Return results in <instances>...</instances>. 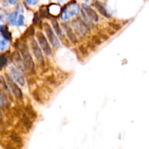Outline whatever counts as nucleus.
Wrapping results in <instances>:
<instances>
[{
	"label": "nucleus",
	"instance_id": "f257e3e1",
	"mask_svg": "<svg viewBox=\"0 0 149 149\" xmlns=\"http://www.w3.org/2000/svg\"><path fill=\"white\" fill-rule=\"evenodd\" d=\"M20 50L21 52L22 57H23L26 69L29 71H33L34 70V63H33V59L29 53L27 45L23 44L22 45H20Z\"/></svg>",
	"mask_w": 149,
	"mask_h": 149
},
{
	"label": "nucleus",
	"instance_id": "7ed1b4c3",
	"mask_svg": "<svg viewBox=\"0 0 149 149\" xmlns=\"http://www.w3.org/2000/svg\"><path fill=\"white\" fill-rule=\"evenodd\" d=\"M43 27L45 31V33H46L47 34V36L49 41L52 45V46H53L55 48L59 47H60L59 41H58L57 36L55 35V33H54L53 31H52V28L50 27V26H49L47 23H45L43 24Z\"/></svg>",
	"mask_w": 149,
	"mask_h": 149
},
{
	"label": "nucleus",
	"instance_id": "b1692460",
	"mask_svg": "<svg viewBox=\"0 0 149 149\" xmlns=\"http://www.w3.org/2000/svg\"><path fill=\"white\" fill-rule=\"evenodd\" d=\"M47 83L51 84H53L55 83V80L54 79V78L52 77H49L47 78Z\"/></svg>",
	"mask_w": 149,
	"mask_h": 149
},
{
	"label": "nucleus",
	"instance_id": "2eb2a0df",
	"mask_svg": "<svg viewBox=\"0 0 149 149\" xmlns=\"http://www.w3.org/2000/svg\"><path fill=\"white\" fill-rule=\"evenodd\" d=\"M7 81H6V80H4V77L1 76V90H2L3 92H4V93H5V95L7 94V95L9 96V97H10V98L13 99V97H12V95L11 93H10V90H9V87H7Z\"/></svg>",
	"mask_w": 149,
	"mask_h": 149
},
{
	"label": "nucleus",
	"instance_id": "393cba45",
	"mask_svg": "<svg viewBox=\"0 0 149 149\" xmlns=\"http://www.w3.org/2000/svg\"><path fill=\"white\" fill-rule=\"evenodd\" d=\"M39 16H38V14H37V13H35L34 17H33V24L37 25L38 24V20H39Z\"/></svg>",
	"mask_w": 149,
	"mask_h": 149
},
{
	"label": "nucleus",
	"instance_id": "dca6fc26",
	"mask_svg": "<svg viewBox=\"0 0 149 149\" xmlns=\"http://www.w3.org/2000/svg\"><path fill=\"white\" fill-rule=\"evenodd\" d=\"M52 26H53L54 29H55L57 34H58L60 37H62V35H63L62 31H61V28H60L59 25H58V20H57L55 18H53L52 20Z\"/></svg>",
	"mask_w": 149,
	"mask_h": 149
},
{
	"label": "nucleus",
	"instance_id": "1a4fd4ad",
	"mask_svg": "<svg viewBox=\"0 0 149 149\" xmlns=\"http://www.w3.org/2000/svg\"><path fill=\"white\" fill-rule=\"evenodd\" d=\"M13 61L15 62V63L17 65V68H19L20 69H21L22 71H24L25 68V65H24V62H23V60L22 59L21 57H20V54H19L18 52H14L13 53Z\"/></svg>",
	"mask_w": 149,
	"mask_h": 149
},
{
	"label": "nucleus",
	"instance_id": "412c9836",
	"mask_svg": "<svg viewBox=\"0 0 149 149\" xmlns=\"http://www.w3.org/2000/svg\"><path fill=\"white\" fill-rule=\"evenodd\" d=\"M33 33H34V31H33V28L32 26H31L29 29H28V30L26 31V32L25 33L24 36H33Z\"/></svg>",
	"mask_w": 149,
	"mask_h": 149
},
{
	"label": "nucleus",
	"instance_id": "5701e85b",
	"mask_svg": "<svg viewBox=\"0 0 149 149\" xmlns=\"http://www.w3.org/2000/svg\"><path fill=\"white\" fill-rule=\"evenodd\" d=\"M7 63V58L4 54H1V67H4L5 64Z\"/></svg>",
	"mask_w": 149,
	"mask_h": 149
},
{
	"label": "nucleus",
	"instance_id": "9d476101",
	"mask_svg": "<svg viewBox=\"0 0 149 149\" xmlns=\"http://www.w3.org/2000/svg\"><path fill=\"white\" fill-rule=\"evenodd\" d=\"M82 9L85 11L86 14H87L89 19H91L93 21L95 22H97V20H98V16H97V13H96L91 7L87 5H83Z\"/></svg>",
	"mask_w": 149,
	"mask_h": 149
},
{
	"label": "nucleus",
	"instance_id": "f3484780",
	"mask_svg": "<svg viewBox=\"0 0 149 149\" xmlns=\"http://www.w3.org/2000/svg\"><path fill=\"white\" fill-rule=\"evenodd\" d=\"M1 34L3 35L5 39H11V34H10V32L7 31V28H4V26H1Z\"/></svg>",
	"mask_w": 149,
	"mask_h": 149
},
{
	"label": "nucleus",
	"instance_id": "39448f33",
	"mask_svg": "<svg viewBox=\"0 0 149 149\" xmlns=\"http://www.w3.org/2000/svg\"><path fill=\"white\" fill-rule=\"evenodd\" d=\"M36 38L38 39L39 46L43 49L45 53L47 55H50L51 53H52V50H51L50 47H49V43L47 41V39L45 38V35L41 31H37V33H36Z\"/></svg>",
	"mask_w": 149,
	"mask_h": 149
},
{
	"label": "nucleus",
	"instance_id": "20e7f679",
	"mask_svg": "<svg viewBox=\"0 0 149 149\" xmlns=\"http://www.w3.org/2000/svg\"><path fill=\"white\" fill-rule=\"evenodd\" d=\"M5 80L6 81H7V84H8V85L10 86V90L13 91V94L15 96L16 98L21 100L22 99H23V93H22L21 90L19 88L18 86L16 84V83L13 81V79H12L8 74H6L5 75Z\"/></svg>",
	"mask_w": 149,
	"mask_h": 149
},
{
	"label": "nucleus",
	"instance_id": "a211bd4d",
	"mask_svg": "<svg viewBox=\"0 0 149 149\" xmlns=\"http://www.w3.org/2000/svg\"><path fill=\"white\" fill-rule=\"evenodd\" d=\"M1 146L4 149H17L15 146H13L9 141H5V142H1Z\"/></svg>",
	"mask_w": 149,
	"mask_h": 149
},
{
	"label": "nucleus",
	"instance_id": "4468645a",
	"mask_svg": "<svg viewBox=\"0 0 149 149\" xmlns=\"http://www.w3.org/2000/svg\"><path fill=\"white\" fill-rule=\"evenodd\" d=\"M95 6L96 8L97 9V10H98L99 13H100V14L103 15V16H105V17H110L109 14L108 13V12L106 11V10L105 9V7H103V5L101 3L99 2V1H95Z\"/></svg>",
	"mask_w": 149,
	"mask_h": 149
},
{
	"label": "nucleus",
	"instance_id": "6e6552de",
	"mask_svg": "<svg viewBox=\"0 0 149 149\" xmlns=\"http://www.w3.org/2000/svg\"><path fill=\"white\" fill-rule=\"evenodd\" d=\"M10 72H11V74L13 75V78L19 83L21 86H23L25 84V81L24 78L22 76V74L16 69L14 67H11L10 68Z\"/></svg>",
	"mask_w": 149,
	"mask_h": 149
},
{
	"label": "nucleus",
	"instance_id": "f03ea898",
	"mask_svg": "<svg viewBox=\"0 0 149 149\" xmlns=\"http://www.w3.org/2000/svg\"><path fill=\"white\" fill-rule=\"evenodd\" d=\"M72 26L79 36H84L86 33L90 32V28L80 18L74 20L72 22Z\"/></svg>",
	"mask_w": 149,
	"mask_h": 149
},
{
	"label": "nucleus",
	"instance_id": "6ab92c4d",
	"mask_svg": "<svg viewBox=\"0 0 149 149\" xmlns=\"http://www.w3.org/2000/svg\"><path fill=\"white\" fill-rule=\"evenodd\" d=\"M92 42H93V43L95 44V45H100V44L102 43L101 39H100L98 36H93V38H92Z\"/></svg>",
	"mask_w": 149,
	"mask_h": 149
},
{
	"label": "nucleus",
	"instance_id": "f8f14e48",
	"mask_svg": "<svg viewBox=\"0 0 149 149\" xmlns=\"http://www.w3.org/2000/svg\"><path fill=\"white\" fill-rule=\"evenodd\" d=\"M63 26L64 29H65V31H66L67 35H68V37L69 38L70 41H71L72 43H77V36H76L75 33L73 32L72 29H71V27H70L67 23H64V24H63Z\"/></svg>",
	"mask_w": 149,
	"mask_h": 149
},
{
	"label": "nucleus",
	"instance_id": "423d86ee",
	"mask_svg": "<svg viewBox=\"0 0 149 149\" xmlns=\"http://www.w3.org/2000/svg\"><path fill=\"white\" fill-rule=\"evenodd\" d=\"M31 47L32 51H33V53L34 55L35 58H36V61L39 63L40 64L43 65L44 64V57L42 55V52L41 51L40 47L38 45L37 42L34 40V39H32L31 42Z\"/></svg>",
	"mask_w": 149,
	"mask_h": 149
},
{
	"label": "nucleus",
	"instance_id": "ddd939ff",
	"mask_svg": "<svg viewBox=\"0 0 149 149\" xmlns=\"http://www.w3.org/2000/svg\"><path fill=\"white\" fill-rule=\"evenodd\" d=\"M25 111H26V114L31 119H36L37 118V113L36 112L33 110V108L31 106H28L25 108Z\"/></svg>",
	"mask_w": 149,
	"mask_h": 149
},
{
	"label": "nucleus",
	"instance_id": "9b49d317",
	"mask_svg": "<svg viewBox=\"0 0 149 149\" xmlns=\"http://www.w3.org/2000/svg\"><path fill=\"white\" fill-rule=\"evenodd\" d=\"M20 123L25 127L27 131L29 132L32 127V125H33V123L31 122V119L26 114V113H23L22 116H20Z\"/></svg>",
	"mask_w": 149,
	"mask_h": 149
},
{
	"label": "nucleus",
	"instance_id": "4be33fe9",
	"mask_svg": "<svg viewBox=\"0 0 149 149\" xmlns=\"http://www.w3.org/2000/svg\"><path fill=\"white\" fill-rule=\"evenodd\" d=\"M109 26L112 28V29L113 30H116V31H119V29H121V26L120 25L117 24V23H109Z\"/></svg>",
	"mask_w": 149,
	"mask_h": 149
},
{
	"label": "nucleus",
	"instance_id": "0eeeda50",
	"mask_svg": "<svg viewBox=\"0 0 149 149\" xmlns=\"http://www.w3.org/2000/svg\"><path fill=\"white\" fill-rule=\"evenodd\" d=\"M8 138L10 139L9 141L17 149H20L23 146V141L17 132H15V131H11L8 134Z\"/></svg>",
	"mask_w": 149,
	"mask_h": 149
},
{
	"label": "nucleus",
	"instance_id": "aec40b11",
	"mask_svg": "<svg viewBox=\"0 0 149 149\" xmlns=\"http://www.w3.org/2000/svg\"><path fill=\"white\" fill-rule=\"evenodd\" d=\"M79 49L80 52H81V54L83 55V56L85 57V56H87V55H88V52H87V49H86L85 47L81 46V45Z\"/></svg>",
	"mask_w": 149,
	"mask_h": 149
}]
</instances>
